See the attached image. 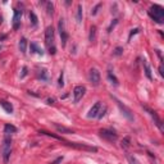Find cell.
<instances>
[{
  "instance_id": "obj_8",
  "label": "cell",
  "mask_w": 164,
  "mask_h": 164,
  "mask_svg": "<svg viewBox=\"0 0 164 164\" xmlns=\"http://www.w3.org/2000/svg\"><path fill=\"white\" fill-rule=\"evenodd\" d=\"M85 92H86L85 86H76L75 90H73V101H75V103H78L82 97H83Z\"/></svg>"
},
{
  "instance_id": "obj_29",
  "label": "cell",
  "mask_w": 164,
  "mask_h": 164,
  "mask_svg": "<svg viewBox=\"0 0 164 164\" xmlns=\"http://www.w3.org/2000/svg\"><path fill=\"white\" fill-rule=\"evenodd\" d=\"M122 146H124V147L128 146V139H126V140H124V141L122 142Z\"/></svg>"
},
{
  "instance_id": "obj_27",
  "label": "cell",
  "mask_w": 164,
  "mask_h": 164,
  "mask_svg": "<svg viewBox=\"0 0 164 164\" xmlns=\"http://www.w3.org/2000/svg\"><path fill=\"white\" fill-rule=\"evenodd\" d=\"M58 85H59L60 87H63V85H64V82H63V72L60 73V77H59V82H58Z\"/></svg>"
},
{
  "instance_id": "obj_32",
  "label": "cell",
  "mask_w": 164,
  "mask_h": 164,
  "mask_svg": "<svg viewBox=\"0 0 164 164\" xmlns=\"http://www.w3.org/2000/svg\"><path fill=\"white\" fill-rule=\"evenodd\" d=\"M26 73H27V68L25 67V68H23V73H22V77H23V76H26Z\"/></svg>"
},
{
  "instance_id": "obj_2",
  "label": "cell",
  "mask_w": 164,
  "mask_h": 164,
  "mask_svg": "<svg viewBox=\"0 0 164 164\" xmlns=\"http://www.w3.org/2000/svg\"><path fill=\"white\" fill-rule=\"evenodd\" d=\"M149 15L157 23H160L162 25V23L164 22V9H163V7L157 5V4L151 5V8L149 9Z\"/></svg>"
},
{
  "instance_id": "obj_12",
  "label": "cell",
  "mask_w": 164,
  "mask_h": 164,
  "mask_svg": "<svg viewBox=\"0 0 164 164\" xmlns=\"http://www.w3.org/2000/svg\"><path fill=\"white\" fill-rule=\"evenodd\" d=\"M0 105H1V108L5 110L7 113H13V105H12L10 103H8V101L5 100H0Z\"/></svg>"
},
{
  "instance_id": "obj_9",
  "label": "cell",
  "mask_w": 164,
  "mask_h": 164,
  "mask_svg": "<svg viewBox=\"0 0 164 164\" xmlns=\"http://www.w3.org/2000/svg\"><path fill=\"white\" fill-rule=\"evenodd\" d=\"M21 19H22V10L14 9V15H13V28L18 30L21 27Z\"/></svg>"
},
{
  "instance_id": "obj_19",
  "label": "cell",
  "mask_w": 164,
  "mask_h": 164,
  "mask_svg": "<svg viewBox=\"0 0 164 164\" xmlns=\"http://www.w3.org/2000/svg\"><path fill=\"white\" fill-rule=\"evenodd\" d=\"M76 19H77V23H81L82 22V5H81V4H78V7H77Z\"/></svg>"
},
{
  "instance_id": "obj_17",
  "label": "cell",
  "mask_w": 164,
  "mask_h": 164,
  "mask_svg": "<svg viewBox=\"0 0 164 164\" xmlns=\"http://www.w3.org/2000/svg\"><path fill=\"white\" fill-rule=\"evenodd\" d=\"M89 40L91 42H95L96 40V27L92 26L91 28H90V36H89Z\"/></svg>"
},
{
  "instance_id": "obj_6",
  "label": "cell",
  "mask_w": 164,
  "mask_h": 164,
  "mask_svg": "<svg viewBox=\"0 0 164 164\" xmlns=\"http://www.w3.org/2000/svg\"><path fill=\"white\" fill-rule=\"evenodd\" d=\"M59 33H60V38H62V46H65L67 44V40H68V33L65 31V25H64V19L60 18L59 19Z\"/></svg>"
},
{
  "instance_id": "obj_3",
  "label": "cell",
  "mask_w": 164,
  "mask_h": 164,
  "mask_svg": "<svg viewBox=\"0 0 164 164\" xmlns=\"http://www.w3.org/2000/svg\"><path fill=\"white\" fill-rule=\"evenodd\" d=\"M10 153H12V140L9 136H5V139L3 140V145H1V154H3V159L5 163L9 160Z\"/></svg>"
},
{
  "instance_id": "obj_10",
  "label": "cell",
  "mask_w": 164,
  "mask_h": 164,
  "mask_svg": "<svg viewBox=\"0 0 164 164\" xmlns=\"http://www.w3.org/2000/svg\"><path fill=\"white\" fill-rule=\"evenodd\" d=\"M117 100V99H115ZM117 104H118V107H119V109L123 112V114H124V117L128 119V120H134V115H132V113H131V110L128 109L127 107H124V105L120 103L119 100H117Z\"/></svg>"
},
{
  "instance_id": "obj_4",
  "label": "cell",
  "mask_w": 164,
  "mask_h": 164,
  "mask_svg": "<svg viewBox=\"0 0 164 164\" xmlns=\"http://www.w3.org/2000/svg\"><path fill=\"white\" fill-rule=\"evenodd\" d=\"M99 134H100L101 139L107 140V141H109V142H114V141L118 140V135H117L114 131H112V130H101Z\"/></svg>"
},
{
  "instance_id": "obj_16",
  "label": "cell",
  "mask_w": 164,
  "mask_h": 164,
  "mask_svg": "<svg viewBox=\"0 0 164 164\" xmlns=\"http://www.w3.org/2000/svg\"><path fill=\"white\" fill-rule=\"evenodd\" d=\"M55 126V128L58 131L60 132V134H73V131L72 130H69V128H65V127H63V126H59V124H54Z\"/></svg>"
},
{
  "instance_id": "obj_24",
  "label": "cell",
  "mask_w": 164,
  "mask_h": 164,
  "mask_svg": "<svg viewBox=\"0 0 164 164\" xmlns=\"http://www.w3.org/2000/svg\"><path fill=\"white\" fill-rule=\"evenodd\" d=\"M105 112H107V108H105V107H101V109H100V112H99V114H97V117H96V118L101 119V118H103V117H104Z\"/></svg>"
},
{
  "instance_id": "obj_1",
  "label": "cell",
  "mask_w": 164,
  "mask_h": 164,
  "mask_svg": "<svg viewBox=\"0 0 164 164\" xmlns=\"http://www.w3.org/2000/svg\"><path fill=\"white\" fill-rule=\"evenodd\" d=\"M45 44L48 46L50 54L57 53L55 45H54V28H53V26L46 27V30H45Z\"/></svg>"
},
{
  "instance_id": "obj_13",
  "label": "cell",
  "mask_w": 164,
  "mask_h": 164,
  "mask_svg": "<svg viewBox=\"0 0 164 164\" xmlns=\"http://www.w3.org/2000/svg\"><path fill=\"white\" fill-rule=\"evenodd\" d=\"M30 49H31V52H33V53H36V54H40V55H42V54H44V50H42L40 46L36 44V42H31Z\"/></svg>"
},
{
  "instance_id": "obj_18",
  "label": "cell",
  "mask_w": 164,
  "mask_h": 164,
  "mask_svg": "<svg viewBox=\"0 0 164 164\" xmlns=\"http://www.w3.org/2000/svg\"><path fill=\"white\" fill-rule=\"evenodd\" d=\"M26 48H27V40L25 37H22L21 40H19V50H21V53L25 54L26 53Z\"/></svg>"
},
{
  "instance_id": "obj_20",
  "label": "cell",
  "mask_w": 164,
  "mask_h": 164,
  "mask_svg": "<svg viewBox=\"0 0 164 164\" xmlns=\"http://www.w3.org/2000/svg\"><path fill=\"white\" fill-rule=\"evenodd\" d=\"M30 21L32 23V26H37V15L35 14V12H30Z\"/></svg>"
},
{
  "instance_id": "obj_25",
  "label": "cell",
  "mask_w": 164,
  "mask_h": 164,
  "mask_svg": "<svg viewBox=\"0 0 164 164\" xmlns=\"http://www.w3.org/2000/svg\"><path fill=\"white\" fill-rule=\"evenodd\" d=\"M127 159H128V162H130V164H140L137 162V159L134 158V157H131V155H127Z\"/></svg>"
},
{
  "instance_id": "obj_11",
  "label": "cell",
  "mask_w": 164,
  "mask_h": 164,
  "mask_svg": "<svg viewBox=\"0 0 164 164\" xmlns=\"http://www.w3.org/2000/svg\"><path fill=\"white\" fill-rule=\"evenodd\" d=\"M101 107H103V105H101V103H99V101H97V103L94 105L91 109H90V112H89V114H87L89 118H96L97 114H99V112H100V109H101Z\"/></svg>"
},
{
  "instance_id": "obj_26",
  "label": "cell",
  "mask_w": 164,
  "mask_h": 164,
  "mask_svg": "<svg viewBox=\"0 0 164 164\" xmlns=\"http://www.w3.org/2000/svg\"><path fill=\"white\" fill-rule=\"evenodd\" d=\"M123 53V48H115L114 50V55H120Z\"/></svg>"
},
{
  "instance_id": "obj_22",
  "label": "cell",
  "mask_w": 164,
  "mask_h": 164,
  "mask_svg": "<svg viewBox=\"0 0 164 164\" xmlns=\"http://www.w3.org/2000/svg\"><path fill=\"white\" fill-rule=\"evenodd\" d=\"M37 76H38V78H41V80H44V81H48V76H46V69H40L37 73Z\"/></svg>"
},
{
  "instance_id": "obj_7",
  "label": "cell",
  "mask_w": 164,
  "mask_h": 164,
  "mask_svg": "<svg viewBox=\"0 0 164 164\" xmlns=\"http://www.w3.org/2000/svg\"><path fill=\"white\" fill-rule=\"evenodd\" d=\"M90 82L92 83V86H99L100 85V80H101V77H100V72L97 71L96 68H92L91 71H90Z\"/></svg>"
},
{
  "instance_id": "obj_21",
  "label": "cell",
  "mask_w": 164,
  "mask_h": 164,
  "mask_svg": "<svg viewBox=\"0 0 164 164\" xmlns=\"http://www.w3.org/2000/svg\"><path fill=\"white\" fill-rule=\"evenodd\" d=\"M108 80L112 82L113 85H115V86H118V80H117V77L113 75L112 72H108Z\"/></svg>"
},
{
  "instance_id": "obj_33",
  "label": "cell",
  "mask_w": 164,
  "mask_h": 164,
  "mask_svg": "<svg viewBox=\"0 0 164 164\" xmlns=\"http://www.w3.org/2000/svg\"><path fill=\"white\" fill-rule=\"evenodd\" d=\"M48 104H54V99H48Z\"/></svg>"
},
{
  "instance_id": "obj_14",
  "label": "cell",
  "mask_w": 164,
  "mask_h": 164,
  "mask_svg": "<svg viewBox=\"0 0 164 164\" xmlns=\"http://www.w3.org/2000/svg\"><path fill=\"white\" fill-rule=\"evenodd\" d=\"M4 132L5 134H14V132H17V127H14L13 124H5L4 126Z\"/></svg>"
},
{
  "instance_id": "obj_31",
  "label": "cell",
  "mask_w": 164,
  "mask_h": 164,
  "mask_svg": "<svg viewBox=\"0 0 164 164\" xmlns=\"http://www.w3.org/2000/svg\"><path fill=\"white\" fill-rule=\"evenodd\" d=\"M159 72H160V76H164V72H163V65L160 64V67H159Z\"/></svg>"
},
{
  "instance_id": "obj_23",
  "label": "cell",
  "mask_w": 164,
  "mask_h": 164,
  "mask_svg": "<svg viewBox=\"0 0 164 164\" xmlns=\"http://www.w3.org/2000/svg\"><path fill=\"white\" fill-rule=\"evenodd\" d=\"M46 10H48V14H50V15L54 13V5H53V3H50V1L46 3Z\"/></svg>"
},
{
  "instance_id": "obj_28",
  "label": "cell",
  "mask_w": 164,
  "mask_h": 164,
  "mask_svg": "<svg viewBox=\"0 0 164 164\" xmlns=\"http://www.w3.org/2000/svg\"><path fill=\"white\" fill-rule=\"evenodd\" d=\"M99 8H100V4H97V5H96V7H95V8H94V10H92V12H91V13H92V14H94V15H95V14H96V13H97V9H99Z\"/></svg>"
},
{
  "instance_id": "obj_5",
  "label": "cell",
  "mask_w": 164,
  "mask_h": 164,
  "mask_svg": "<svg viewBox=\"0 0 164 164\" xmlns=\"http://www.w3.org/2000/svg\"><path fill=\"white\" fill-rule=\"evenodd\" d=\"M142 107H144V105H142ZM144 109H145V110H146V112H147V113H149V114L151 115V118L154 119V123L157 124V127L159 128V131H160V132H164L163 122H162V119H160V118H159V117H158V114H157V113H155L154 110H151V109H149L147 107H144Z\"/></svg>"
},
{
  "instance_id": "obj_30",
  "label": "cell",
  "mask_w": 164,
  "mask_h": 164,
  "mask_svg": "<svg viewBox=\"0 0 164 164\" xmlns=\"http://www.w3.org/2000/svg\"><path fill=\"white\" fill-rule=\"evenodd\" d=\"M62 160H63V157H62V158H58L57 160H55V162H53L52 164H58V163H59V162H62Z\"/></svg>"
},
{
  "instance_id": "obj_15",
  "label": "cell",
  "mask_w": 164,
  "mask_h": 164,
  "mask_svg": "<svg viewBox=\"0 0 164 164\" xmlns=\"http://www.w3.org/2000/svg\"><path fill=\"white\" fill-rule=\"evenodd\" d=\"M144 68H145V75H146V77L149 80H153V76H151V69H150V67H149V64H147V62L146 60H144Z\"/></svg>"
}]
</instances>
